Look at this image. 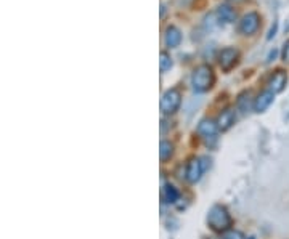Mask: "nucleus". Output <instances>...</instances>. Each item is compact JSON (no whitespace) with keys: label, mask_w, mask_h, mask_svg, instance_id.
Segmentation results:
<instances>
[{"label":"nucleus","mask_w":289,"mask_h":239,"mask_svg":"<svg viewBox=\"0 0 289 239\" xmlns=\"http://www.w3.org/2000/svg\"><path fill=\"white\" fill-rule=\"evenodd\" d=\"M214 71L209 64L198 66L191 74V87L196 93H204L212 89L214 85Z\"/></svg>","instance_id":"1"},{"label":"nucleus","mask_w":289,"mask_h":239,"mask_svg":"<svg viewBox=\"0 0 289 239\" xmlns=\"http://www.w3.org/2000/svg\"><path fill=\"white\" fill-rule=\"evenodd\" d=\"M208 225L211 226L214 231L223 233L226 230H230L232 217H230V213H228V210L223 206L215 204L208 212Z\"/></svg>","instance_id":"2"},{"label":"nucleus","mask_w":289,"mask_h":239,"mask_svg":"<svg viewBox=\"0 0 289 239\" xmlns=\"http://www.w3.org/2000/svg\"><path fill=\"white\" fill-rule=\"evenodd\" d=\"M180 104H182V93H180L177 89H171L162 95L161 111L164 114H174L175 111H178Z\"/></svg>","instance_id":"3"},{"label":"nucleus","mask_w":289,"mask_h":239,"mask_svg":"<svg viewBox=\"0 0 289 239\" xmlns=\"http://www.w3.org/2000/svg\"><path fill=\"white\" fill-rule=\"evenodd\" d=\"M260 28V15L256 11H249L239 21V31L244 35H254Z\"/></svg>","instance_id":"4"},{"label":"nucleus","mask_w":289,"mask_h":239,"mask_svg":"<svg viewBox=\"0 0 289 239\" xmlns=\"http://www.w3.org/2000/svg\"><path fill=\"white\" fill-rule=\"evenodd\" d=\"M238 56H239V53L236 49H233V47H226V49L220 50L217 59H219V66L222 68V71H225V73L232 71L235 68V64L238 63Z\"/></svg>","instance_id":"5"},{"label":"nucleus","mask_w":289,"mask_h":239,"mask_svg":"<svg viewBox=\"0 0 289 239\" xmlns=\"http://www.w3.org/2000/svg\"><path fill=\"white\" fill-rule=\"evenodd\" d=\"M198 132H199V135L204 140L209 143V141H215L217 140V132H219V127H217V122H212V121H209V119H204V121H201L199 125H198Z\"/></svg>","instance_id":"6"},{"label":"nucleus","mask_w":289,"mask_h":239,"mask_svg":"<svg viewBox=\"0 0 289 239\" xmlns=\"http://www.w3.org/2000/svg\"><path fill=\"white\" fill-rule=\"evenodd\" d=\"M183 35L180 32L177 26H167L164 31V44L167 49H177V47L182 44Z\"/></svg>","instance_id":"7"},{"label":"nucleus","mask_w":289,"mask_h":239,"mask_svg":"<svg viewBox=\"0 0 289 239\" xmlns=\"http://www.w3.org/2000/svg\"><path fill=\"white\" fill-rule=\"evenodd\" d=\"M273 100H275V93L272 90H263L254 100V111L256 113H265L272 106Z\"/></svg>","instance_id":"8"},{"label":"nucleus","mask_w":289,"mask_h":239,"mask_svg":"<svg viewBox=\"0 0 289 239\" xmlns=\"http://www.w3.org/2000/svg\"><path fill=\"white\" fill-rule=\"evenodd\" d=\"M286 83H287V74L284 71H276L273 73V76L269 80V90H272L273 93H280L286 89Z\"/></svg>","instance_id":"9"},{"label":"nucleus","mask_w":289,"mask_h":239,"mask_svg":"<svg viewBox=\"0 0 289 239\" xmlns=\"http://www.w3.org/2000/svg\"><path fill=\"white\" fill-rule=\"evenodd\" d=\"M202 165H201V162H199V159H191L190 162H188V165H187V180L190 182V183H196V182H199V178H201V175H202Z\"/></svg>","instance_id":"10"},{"label":"nucleus","mask_w":289,"mask_h":239,"mask_svg":"<svg viewBox=\"0 0 289 239\" xmlns=\"http://www.w3.org/2000/svg\"><path fill=\"white\" fill-rule=\"evenodd\" d=\"M236 121V114H235V110H225L219 119H217V127H219V130H222V132H225V130L232 128V125L235 124Z\"/></svg>","instance_id":"11"},{"label":"nucleus","mask_w":289,"mask_h":239,"mask_svg":"<svg viewBox=\"0 0 289 239\" xmlns=\"http://www.w3.org/2000/svg\"><path fill=\"white\" fill-rule=\"evenodd\" d=\"M217 18H219L220 25H230V23H235L236 19V11L235 8H232L230 5H220L219 8H217Z\"/></svg>","instance_id":"12"},{"label":"nucleus","mask_w":289,"mask_h":239,"mask_svg":"<svg viewBox=\"0 0 289 239\" xmlns=\"http://www.w3.org/2000/svg\"><path fill=\"white\" fill-rule=\"evenodd\" d=\"M236 106L241 113H247L251 111V107H254V101H252V95L251 92H243L236 100Z\"/></svg>","instance_id":"13"},{"label":"nucleus","mask_w":289,"mask_h":239,"mask_svg":"<svg viewBox=\"0 0 289 239\" xmlns=\"http://www.w3.org/2000/svg\"><path fill=\"white\" fill-rule=\"evenodd\" d=\"M178 191H177V188L174 186V185H164V188H162V199L167 202V204H175V202L178 201Z\"/></svg>","instance_id":"14"},{"label":"nucleus","mask_w":289,"mask_h":239,"mask_svg":"<svg viewBox=\"0 0 289 239\" xmlns=\"http://www.w3.org/2000/svg\"><path fill=\"white\" fill-rule=\"evenodd\" d=\"M172 153H174V146L171 145L169 141H161V146H159V156H161V161H167V159H171L172 156Z\"/></svg>","instance_id":"15"},{"label":"nucleus","mask_w":289,"mask_h":239,"mask_svg":"<svg viewBox=\"0 0 289 239\" xmlns=\"http://www.w3.org/2000/svg\"><path fill=\"white\" fill-rule=\"evenodd\" d=\"M172 58L167 52H161V56H159V66H161V73H167V71H171L172 68Z\"/></svg>","instance_id":"16"},{"label":"nucleus","mask_w":289,"mask_h":239,"mask_svg":"<svg viewBox=\"0 0 289 239\" xmlns=\"http://www.w3.org/2000/svg\"><path fill=\"white\" fill-rule=\"evenodd\" d=\"M222 239H246V237L238 230H226V231H223Z\"/></svg>","instance_id":"17"},{"label":"nucleus","mask_w":289,"mask_h":239,"mask_svg":"<svg viewBox=\"0 0 289 239\" xmlns=\"http://www.w3.org/2000/svg\"><path fill=\"white\" fill-rule=\"evenodd\" d=\"M276 31H278V21H273V25H272V28H270V31H269V34H267V40H272V39L275 37Z\"/></svg>","instance_id":"18"},{"label":"nucleus","mask_w":289,"mask_h":239,"mask_svg":"<svg viewBox=\"0 0 289 239\" xmlns=\"http://www.w3.org/2000/svg\"><path fill=\"white\" fill-rule=\"evenodd\" d=\"M283 61L289 63V40H286L283 45Z\"/></svg>","instance_id":"19"},{"label":"nucleus","mask_w":289,"mask_h":239,"mask_svg":"<svg viewBox=\"0 0 289 239\" xmlns=\"http://www.w3.org/2000/svg\"><path fill=\"white\" fill-rule=\"evenodd\" d=\"M276 55H278V50H276V49L270 50V53H269V56H267V63H272L273 59L276 58Z\"/></svg>","instance_id":"20"},{"label":"nucleus","mask_w":289,"mask_h":239,"mask_svg":"<svg viewBox=\"0 0 289 239\" xmlns=\"http://www.w3.org/2000/svg\"><path fill=\"white\" fill-rule=\"evenodd\" d=\"M164 13H166V7H164V5H162V7H161V16H162V15H164Z\"/></svg>","instance_id":"21"}]
</instances>
